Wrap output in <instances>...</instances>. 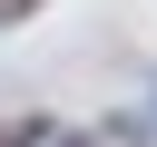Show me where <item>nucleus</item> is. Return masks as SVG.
Segmentation results:
<instances>
[{"label": "nucleus", "mask_w": 157, "mask_h": 147, "mask_svg": "<svg viewBox=\"0 0 157 147\" xmlns=\"http://www.w3.org/2000/svg\"><path fill=\"white\" fill-rule=\"evenodd\" d=\"M39 137H49V118H10L0 127V147H39Z\"/></svg>", "instance_id": "obj_1"}, {"label": "nucleus", "mask_w": 157, "mask_h": 147, "mask_svg": "<svg viewBox=\"0 0 157 147\" xmlns=\"http://www.w3.org/2000/svg\"><path fill=\"white\" fill-rule=\"evenodd\" d=\"M29 10H39V0H0V29H20V20H29Z\"/></svg>", "instance_id": "obj_2"}, {"label": "nucleus", "mask_w": 157, "mask_h": 147, "mask_svg": "<svg viewBox=\"0 0 157 147\" xmlns=\"http://www.w3.org/2000/svg\"><path fill=\"white\" fill-rule=\"evenodd\" d=\"M59 147H88V137H59Z\"/></svg>", "instance_id": "obj_3"}]
</instances>
